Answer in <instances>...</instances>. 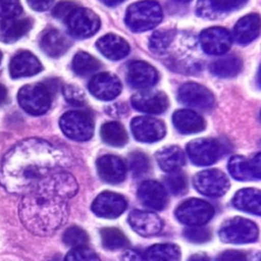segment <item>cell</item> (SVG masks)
Masks as SVG:
<instances>
[{
    "instance_id": "obj_1",
    "label": "cell",
    "mask_w": 261,
    "mask_h": 261,
    "mask_svg": "<svg viewBox=\"0 0 261 261\" xmlns=\"http://www.w3.org/2000/svg\"><path fill=\"white\" fill-rule=\"evenodd\" d=\"M79 186L70 173L55 171L24 194L19 204V218L33 233L50 236L61 227L69 214V200Z\"/></svg>"
},
{
    "instance_id": "obj_2",
    "label": "cell",
    "mask_w": 261,
    "mask_h": 261,
    "mask_svg": "<svg viewBox=\"0 0 261 261\" xmlns=\"http://www.w3.org/2000/svg\"><path fill=\"white\" fill-rule=\"evenodd\" d=\"M64 151L41 139H27L3 157L0 184L12 194H25L49 174L69 166Z\"/></svg>"
},
{
    "instance_id": "obj_3",
    "label": "cell",
    "mask_w": 261,
    "mask_h": 261,
    "mask_svg": "<svg viewBox=\"0 0 261 261\" xmlns=\"http://www.w3.org/2000/svg\"><path fill=\"white\" fill-rule=\"evenodd\" d=\"M162 9L154 0H143L133 3L125 12L127 28L136 33L149 31L162 20Z\"/></svg>"
},
{
    "instance_id": "obj_4",
    "label": "cell",
    "mask_w": 261,
    "mask_h": 261,
    "mask_svg": "<svg viewBox=\"0 0 261 261\" xmlns=\"http://www.w3.org/2000/svg\"><path fill=\"white\" fill-rule=\"evenodd\" d=\"M20 107L31 115H41L51 105L50 89L44 84H30L21 87L17 93Z\"/></svg>"
},
{
    "instance_id": "obj_5",
    "label": "cell",
    "mask_w": 261,
    "mask_h": 261,
    "mask_svg": "<svg viewBox=\"0 0 261 261\" xmlns=\"http://www.w3.org/2000/svg\"><path fill=\"white\" fill-rule=\"evenodd\" d=\"M218 234L224 243L246 244L255 242L258 239L259 230L253 221L237 216L224 221L219 228Z\"/></svg>"
},
{
    "instance_id": "obj_6",
    "label": "cell",
    "mask_w": 261,
    "mask_h": 261,
    "mask_svg": "<svg viewBox=\"0 0 261 261\" xmlns=\"http://www.w3.org/2000/svg\"><path fill=\"white\" fill-rule=\"evenodd\" d=\"M59 126L67 138L79 142L91 139L94 134V121L85 111L65 112L59 119Z\"/></svg>"
},
{
    "instance_id": "obj_7",
    "label": "cell",
    "mask_w": 261,
    "mask_h": 261,
    "mask_svg": "<svg viewBox=\"0 0 261 261\" xmlns=\"http://www.w3.org/2000/svg\"><path fill=\"white\" fill-rule=\"evenodd\" d=\"M214 215V208L206 201L191 198L184 201L175 210V216L189 226L204 225Z\"/></svg>"
},
{
    "instance_id": "obj_8",
    "label": "cell",
    "mask_w": 261,
    "mask_h": 261,
    "mask_svg": "<svg viewBox=\"0 0 261 261\" xmlns=\"http://www.w3.org/2000/svg\"><path fill=\"white\" fill-rule=\"evenodd\" d=\"M187 154L190 160L198 166H207L215 163L223 154L221 143L215 139H196L187 145Z\"/></svg>"
},
{
    "instance_id": "obj_9",
    "label": "cell",
    "mask_w": 261,
    "mask_h": 261,
    "mask_svg": "<svg viewBox=\"0 0 261 261\" xmlns=\"http://www.w3.org/2000/svg\"><path fill=\"white\" fill-rule=\"evenodd\" d=\"M193 184L199 193L214 198L223 196L229 189L227 176L216 168L198 172L193 178Z\"/></svg>"
},
{
    "instance_id": "obj_10",
    "label": "cell",
    "mask_w": 261,
    "mask_h": 261,
    "mask_svg": "<svg viewBox=\"0 0 261 261\" xmlns=\"http://www.w3.org/2000/svg\"><path fill=\"white\" fill-rule=\"evenodd\" d=\"M68 32L76 38H89L97 33L100 28V18L88 8L76 7L65 18Z\"/></svg>"
},
{
    "instance_id": "obj_11",
    "label": "cell",
    "mask_w": 261,
    "mask_h": 261,
    "mask_svg": "<svg viewBox=\"0 0 261 261\" xmlns=\"http://www.w3.org/2000/svg\"><path fill=\"white\" fill-rule=\"evenodd\" d=\"M126 207V200L121 195L105 191L95 198L91 205V210L98 217L112 219L120 216Z\"/></svg>"
},
{
    "instance_id": "obj_12",
    "label": "cell",
    "mask_w": 261,
    "mask_h": 261,
    "mask_svg": "<svg viewBox=\"0 0 261 261\" xmlns=\"http://www.w3.org/2000/svg\"><path fill=\"white\" fill-rule=\"evenodd\" d=\"M177 99L181 104L198 109H209L214 104L213 94L197 83L184 84L178 89Z\"/></svg>"
},
{
    "instance_id": "obj_13",
    "label": "cell",
    "mask_w": 261,
    "mask_h": 261,
    "mask_svg": "<svg viewBox=\"0 0 261 261\" xmlns=\"http://www.w3.org/2000/svg\"><path fill=\"white\" fill-rule=\"evenodd\" d=\"M130 129L136 140L143 143H153L161 140L166 133L165 124L154 117L138 116L130 122Z\"/></svg>"
},
{
    "instance_id": "obj_14",
    "label": "cell",
    "mask_w": 261,
    "mask_h": 261,
    "mask_svg": "<svg viewBox=\"0 0 261 261\" xmlns=\"http://www.w3.org/2000/svg\"><path fill=\"white\" fill-rule=\"evenodd\" d=\"M133 107L144 113L159 114L164 112L168 107L167 96L160 91L142 90L132 96Z\"/></svg>"
},
{
    "instance_id": "obj_15",
    "label": "cell",
    "mask_w": 261,
    "mask_h": 261,
    "mask_svg": "<svg viewBox=\"0 0 261 261\" xmlns=\"http://www.w3.org/2000/svg\"><path fill=\"white\" fill-rule=\"evenodd\" d=\"M260 153L247 159L241 155L230 157L227 168L230 175L238 180H258L261 177Z\"/></svg>"
},
{
    "instance_id": "obj_16",
    "label": "cell",
    "mask_w": 261,
    "mask_h": 261,
    "mask_svg": "<svg viewBox=\"0 0 261 261\" xmlns=\"http://www.w3.org/2000/svg\"><path fill=\"white\" fill-rule=\"evenodd\" d=\"M200 43L204 52L210 55H222L231 46V36L227 30L219 27L208 28L200 35Z\"/></svg>"
},
{
    "instance_id": "obj_17",
    "label": "cell",
    "mask_w": 261,
    "mask_h": 261,
    "mask_svg": "<svg viewBox=\"0 0 261 261\" xmlns=\"http://www.w3.org/2000/svg\"><path fill=\"white\" fill-rule=\"evenodd\" d=\"M89 90L97 99L109 101L116 98L121 92L119 79L111 72H100L95 74L90 83Z\"/></svg>"
},
{
    "instance_id": "obj_18",
    "label": "cell",
    "mask_w": 261,
    "mask_h": 261,
    "mask_svg": "<svg viewBox=\"0 0 261 261\" xmlns=\"http://www.w3.org/2000/svg\"><path fill=\"white\" fill-rule=\"evenodd\" d=\"M157 70L145 61H133L126 69V80L128 84L137 89H148L153 87L158 81Z\"/></svg>"
},
{
    "instance_id": "obj_19",
    "label": "cell",
    "mask_w": 261,
    "mask_h": 261,
    "mask_svg": "<svg viewBox=\"0 0 261 261\" xmlns=\"http://www.w3.org/2000/svg\"><path fill=\"white\" fill-rule=\"evenodd\" d=\"M96 167L100 178L108 184H119L124 180L126 175L125 163L120 157L112 154L98 158Z\"/></svg>"
},
{
    "instance_id": "obj_20",
    "label": "cell",
    "mask_w": 261,
    "mask_h": 261,
    "mask_svg": "<svg viewBox=\"0 0 261 261\" xmlns=\"http://www.w3.org/2000/svg\"><path fill=\"white\" fill-rule=\"evenodd\" d=\"M128 223L137 233L147 238L158 234L163 227V222L156 213L142 210H133L128 214Z\"/></svg>"
},
{
    "instance_id": "obj_21",
    "label": "cell",
    "mask_w": 261,
    "mask_h": 261,
    "mask_svg": "<svg viewBox=\"0 0 261 261\" xmlns=\"http://www.w3.org/2000/svg\"><path fill=\"white\" fill-rule=\"evenodd\" d=\"M138 197L143 205L153 210H162L167 204L166 190L156 180L143 181L139 187Z\"/></svg>"
},
{
    "instance_id": "obj_22",
    "label": "cell",
    "mask_w": 261,
    "mask_h": 261,
    "mask_svg": "<svg viewBox=\"0 0 261 261\" xmlns=\"http://www.w3.org/2000/svg\"><path fill=\"white\" fill-rule=\"evenodd\" d=\"M41 70V62L29 51H20L16 53L9 63V73L13 79L32 76L39 73Z\"/></svg>"
},
{
    "instance_id": "obj_23",
    "label": "cell",
    "mask_w": 261,
    "mask_h": 261,
    "mask_svg": "<svg viewBox=\"0 0 261 261\" xmlns=\"http://www.w3.org/2000/svg\"><path fill=\"white\" fill-rule=\"evenodd\" d=\"M248 0H198L196 12L199 16L214 19L225 12L240 9Z\"/></svg>"
},
{
    "instance_id": "obj_24",
    "label": "cell",
    "mask_w": 261,
    "mask_h": 261,
    "mask_svg": "<svg viewBox=\"0 0 261 261\" xmlns=\"http://www.w3.org/2000/svg\"><path fill=\"white\" fill-rule=\"evenodd\" d=\"M96 46L98 50L110 60H120L129 53L128 43L121 37L114 34H107L101 37Z\"/></svg>"
},
{
    "instance_id": "obj_25",
    "label": "cell",
    "mask_w": 261,
    "mask_h": 261,
    "mask_svg": "<svg viewBox=\"0 0 261 261\" xmlns=\"http://www.w3.org/2000/svg\"><path fill=\"white\" fill-rule=\"evenodd\" d=\"M42 50L50 57H59L70 47V41L65 35L55 29L46 30L40 38Z\"/></svg>"
},
{
    "instance_id": "obj_26",
    "label": "cell",
    "mask_w": 261,
    "mask_h": 261,
    "mask_svg": "<svg viewBox=\"0 0 261 261\" xmlns=\"http://www.w3.org/2000/svg\"><path fill=\"white\" fill-rule=\"evenodd\" d=\"M260 33V17L258 14H248L240 18L233 28L234 40L242 45L254 41Z\"/></svg>"
},
{
    "instance_id": "obj_27",
    "label": "cell",
    "mask_w": 261,
    "mask_h": 261,
    "mask_svg": "<svg viewBox=\"0 0 261 261\" xmlns=\"http://www.w3.org/2000/svg\"><path fill=\"white\" fill-rule=\"evenodd\" d=\"M30 18H3L0 20V42L12 43L24 36L32 28Z\"/></svg>"
},
{
    "instance_id": "obj_28",
    "label": "cell",
    "mask_w": 261,
    "mask_h": 261,
    "mask_svg": "<svg viewBox=\"0 0 261 261\" xmlns=\"http://www.w3.org/2000/svg\"><path fill=\"white\" fill-rule=\"evenodd\" d=\"M175 128L181 134H195L204 129L205 120L201 115L190 109L176 110L172 115Z\"/></svg>"
},
{
    "instance_id": "obj_29",
    "label": "cell",
    "mask_w": 261,
    "mask_h": 261,
    "mask_svg": "<svg viewBox=\"0 0 261 261\" xmlns=\"http://www.w3.org/2000/svg\"><path fill=\"white\" fill-rule=\"evenodd\" d=\"M155 158L159 167L165 172L180 170L186 163V155L177 146H167L158 150Z\"/></svg>"
},
{
    "instance_id": "obj_30",
    "label": "cell",
    "mask_w": 261,
    "mask_h": 261,
    "mask_svg": "<svg viewBox=\"0 0 261 261\" xmlns=\"http://www.w3.org/2000/svg\"><path fill=\"white\" fill-rule=\"evenodd\" d=\"M232 204L237 209L253 213L261 214V192L257 189L246 188L238 191L232 199Z\"/></svg>"
},
{
    "instance_id": "obj_31",
    "label": "cell",
    "mask_w": 261,
    "mask_h": 261,
    "mask_svg": "<svg viewBox=\"0 0 261 261\" xmlns=\"http://www.w3.org/2000/svg\"><path fill=\"white\" fill-rule=\"evenodd\" d=\"M243 67V62L240 57L228 55L216 59L210 65L211 72L219 77L236 76Z\"/></svg>"
},
{
    "instance_id": "obj_32",
    "label": "cell",
    "mask_w": 261,
    "mask_h": 261,
    "mask_svg": "<svg viewBox=\"0 0 261 261\" xmlns=\"http://www.w3.org/2000/svg\"><path fill=\"white\" fill-rule=\"evenodd\" d=\"M147 261H179L180 249L174 244H156L145 253Z\"/></svg>"
},
{
    "instance_id": "obj_33",
    "label": "cell",
    "mask_w": 261,
    "mask_h": 261,
    "mask_svg": "<svg viewBox=\"0 0 261 261\" xmlns=\"http://www.w3.org/2000/svg\"><path fill=\"white\" fill-rule=\"evenodd\" d=\"M102 140L114 147H122L127 142V134L122 124L115 121H109L102 124L100 128Z\"/></svg>"
},
{
    "instance_id": "obj_34",
    "label": "cell",
    "mask_w": 261,
    "mask_h": 261,
    "mask_svg": "<svg viewBox=\"0 0 261 261\" xmlns=\"http://www.w3.org/2000/svg\"><path fill=\"white\" fill-rule=\"evenodd\" d=\"M100 68V62L87 52H77L72 59V69L77 75H88Z\"/></svg>"
},
{
    "instance_id": "obj_35",
    "label": "cell",
    "mask_w": 261,
    "mask_h": 261,
    "mask_svg": "<svg viewBox=\"0 0 261 261\" xmlns=\"http://www.w3.org/2000/svg\"><path fill=\"white\" fill-rule=\"evenodd\" d=\"M102 245L105 249L116 250L128 244L126 237L116 227H104L100 230Z\"/></svg>"
},
{
    "instance_id": "obj_36",
    "label": "cell",
    "mask_w": 261,
    "mask_h": 261,
    "mask_svg": "<svg viewBox=\"0 0 261 261\" xmlns=\"http://www.w3.org/2000/svg\"><path fill=\"white\" fill-rule=\"evenodd\" d=\"M127 166L134 177H141L149 172L150 161L143 152L135 151L127 156Z\"/></svg>"
},
{
    "instance_id": "obj_37",
    "label": "cell",
    "mask_w": 261,
    "mask_h": 261,
    "mask_svg": "<svg viewBox=\"0 0 261 261\" xmlns=\"http://www.w3.org/2000/svg\"><path fill=\"white\" fill-rule=\"evenodd\" d=\"M173 35L174 33L170 30L156 31L149 39V48L157 54L165 52L173 39Z\"/></svg>"
},
{
    "instance_id": "obj_38",
    "label": "cell",
    "mask_w": 261,
    "mask_h": 261,
    "mask_svg": "<svg viewBox=\"0 0 261 261\" xmlns=\"http://www.w3.org/2000/svg\"><path fill=\"white\" fill-rule=\"evenodd\" d=\"M165 186L172 195H182L188 190V180L180 170L168 172L165 177Z\"/></svg>"
},
{
    "instance_id": "obj_39",
    "label": "cell",
    "mask_w": 261,
    "mask_h": 261,
    "mask_svg": "<svg viewBox=\"0 0 261 261\" xmlns=\"http://www.w3.org/2000/svg\"><path fill=\"white\" fill-rule=\"evenodd\" d=\"M63 242L70 247H83L89 242L87 232L79 226H70L63 233Z\"/></svg>"
},
{
    "instance_id": "obj_40",
    "label": "cell",
    "mask_w": 261,
    "mask_h": 261,
    "mask_svg": "<svg viewBox=\"0 0 261 261\" xmlns=\"http://www.w3.org/2000/svg\"><path fill=\"white\" fill-rule=\"evenodd\" d=\"M184 236L186 239L195 244L206 243L211 239V231L208 227L202 225L190 226L184 230Z\"/></svg>"
},
{
    "instance_id": "obj_41",
    "label": "cell",
    "mask_w": 261,
    "mask_h": 261,
    "mask_svg": "<svg viewBox=\"0 0 261 261\" xmlns=\"http://www.w3.org/2000/svg\"><path fill=\"white\" fill-rule=\"evenodd\" d=\"M64 261H101L99 256L86 246L76 247L70 250L64 258Z\"/></svg>"
},
{
    "instance_id": "obj_42",
    "label": "cell",
    "mask_w": 261,
    "mask_h": 261,
    "mask_svg": "<svg viewBox=\"0 0 261 261\" xmlns=\"http://www.w3.org/2000/svg\"><path fill=\"white\" fill-rule=\"evenodd\" d=\"M62 91L65 100L71 105L82 106L86 102L85 93L74 85H65Z\"/></svg>"
},
{
    "instance_id": "obj_43",
    "label": "cell",
    "mask_w": 261,
    "mask_h": 261,
    "mask_svg": "<svg viewBox=\"0 0 261 261\" xmlns=\"http://www.w3.org/2000/svg\"><path fill=\"white\" fill-rule=\"evenodd\" d=\"M21 10L19 0H0V17H16L21 13Z\"/></svg>"
},
{
    "instance_id": "obj_44",
    "label": "cell",
    "mask_w": 261,
    "mask_h": 261,
    "mask_svg": "<svg viewBox=\"0 0 261 261\" xmlns=\"http://www.w3.org/2000/svg\"><path fill=\"white\" fill-rule=\"evenodd\" d=\"M77 6L75 3L71 2V1H61L59 2L54 8H53V15L56 18L59 19H63L65 20V18L73 11V9H75Z\"/></svg>"
},
{
    "instance_id": "obj_45",
    "label": "cell",
    "mask_w": 261,
    "mask_h": 261,
    "mask_svg": "<svg viewBox=\"0 0 261 261\" xmlns=\"http://www.w3.org/2000/svg\"><path fill=\"white\" fill-rule=\"evenodd\" d=\"M216 261H248L247 255L237 250H226L220 253Z\"/></svg>"
},
{
    "instance_id": "obj_46",
    "label": "cell",
    "mask_w": 261,
    "mask_h": 261,
    "mask_svg": "<svg viewBox=\"0 0 261 261\" xmlns=\"http://www.w3.org/2000/svg\"><path fill=\"white\" fill-rule=\"evenodd\" d=\"M30 7L36 11H45L51 7L54 0H27Z\"/></svg>"
},
{
    "instance_id": "obj_47",
    "label": "cell",
    "mask_w": 261,
    "mask_h": 261,
    "mask_svg": "<svg viewBox=\"0 0 261 261\" xmlns=\"http://www.w3.org/2000/svg\"><path fill=\"white\" fill-rule=\"evenodd\" d=\"M121 261H147L146 258L136 250H126L121 255Z\"/></svg>"
},
{
    "instance_id": "obj_48",
    "label": "cell",
    "mask_w": 261,
    "mask_h": 261,
    "mask_svg": "<svg viewBox=\"0 0 261 261\" xmlns=\"http://www.w3.org/2000/svg\"><path fill=\"white\" fill-rule=\"evenodd\" d=\"M188 261H210L209 257L206 254L203 253H198L195 255H192Z\"/></svg>"
},
{
    "instance_id": "obj_49",
    "label": "cell",
    "mask_w": 261,
    "mask_h": 261,
    "mask_svg": "<svg viewBox=\"0 0 261 261\" xmlns=\"http://www.w3.org/2000/svg\"><path fill=\"white\" fill-rule=\"evenodd\" d=\"M6 97H7L6 88L2 84H0V105L4 103V101L6 100Z\"/></svg>"
},
{
    "instance_id": "obj_50",
    "label": "cell",
    "mask_w": 261,
    "mask_h": 261,
    "mask_svg": "<svg viewBox=\"0 0 261 261\" xmlns=\"http://www.w3.org/2000/svg\"><path fill=\"white\" fill-rule=\"evenodd\" d=\"M102 3H104L107 6H115L123 2L124 0H100Z\"/></svg>"
},
{
    "instance_id": "obj_51",
    "label": "cell",
    "mask_w": 261,
    "mask_h": 261,
    "mask_svg": "<svg viewBox=\"0 0 261 261\" xmlns=\"http://www.w3.org/2000/svg\"><path fill=\"white\" fill-rule=\"evenodd\" d=\"M177 2H181V3H187V2H190L191 0H175Z\"/></svg>"
},
{
    "instance_id": "obj_52",
    "label": "cell",
    "mask_w": 261,
    "mask_h": 261,
    "mask_svg": "<svg viewBox=\"0 0 261 261\" xmlns=\"http://www.w3.org/2000/svg\"><path fill=\"white\" fill-rule=\"evenodd\" d=\"M1 59H2V53L0 52V62H1Z\"/></svg>"
}]
</instances>
